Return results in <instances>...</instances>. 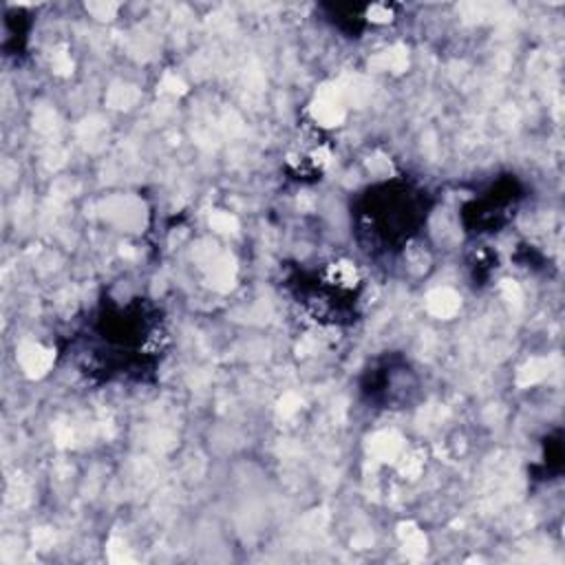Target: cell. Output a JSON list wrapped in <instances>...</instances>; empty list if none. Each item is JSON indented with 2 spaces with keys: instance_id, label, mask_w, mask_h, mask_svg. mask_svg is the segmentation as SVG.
<instances>
[{
  "instance_id": "3957f363",
  "label": "cell",
  "mask_w": 565,
  "mask_h": 565,
  "mask_svg": "<svg viewBox=\"0 0 565 565\" xmlns=\"http://www.w3.org/2000/svg\"><path fill=\"white\" fill-rule=\"evenodd\" d=\"M362 287L358 269L347 260L324 263L318 271L298 276V302H302L318 320L340 322L355 309Z\"/></svg>"
},
{
  "instance_id": "5b68a950",
  "label": "cell",
  "mask_w": 565,
  "mask_h": 565,
  "mask_svg": "<svg viewBox=\"0 0 565 565\" xmlns=\"http://www.w3.org/2000/svg\"><path fill=\"white\" fill-rule=\"evenodd\" d=\"M411 386L413 373L402 358H386L373 369H366L362 377V393L369 402H375L382 408H402L399 404L408 402Z\"/></svg>"
},
{
  "instance_id": "277c9868",
  "label": "cell",
  "mask_w": 565,
  "mask_h": 565,
  "mask_svg": "<svg viewBox=\"0 0 565 565\" xmlns=\"http://www.w3.org/2000/svg\"><path fill=\"white\" fill-rule=\"evenodd\" d=\"M523 199V183L514 174L501 177L463 205V227L475 236L497 234L514 218Z\"/></svg>"
},
{
  "instance_id": "6da1fadb",
  "label": "cell",
  "mask_w": 565,
  "mask_h": 565,
  "mask_svg": "<svg viewBox=\"0 0 565 565\" xmlns=\"http://www.w3.org/2000/svg\"><path fill=\"white\" fill-rule=\"evenodd\" d=\"M90 360L106 380L146 377L163 351L166 329L159 309L141 298L126 305H108L90 324Z\"/></svg>"
},
{
  "instance_id": "7a4b0ae2",
  "label": "cell",
  "mask_w": 565,
  "mask_h": 565,
  "mask_svg": "<svg viewBox=\"0 0 565 565\" xmlns=\"http://www.w3.org/2000/svg\"><path fill=\"white\" fill-rule=\"evenodd\" d=\"M430 199L424 188L406 179L369 185L355 199L351 218L358 243L373 254H395L426 225Z\"/></svg>"
}]
</instances>
